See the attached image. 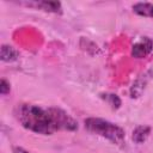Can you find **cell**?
I'll use <instances>...</instances> for the list:
<instances>
[{
  "instance_id": "cell-1",
  "label": "cell",
  "mask_w": 153,
  "mask_h": 153,
  "mask_svg": "<svg viewBox=\"0 0 153 153\" xmlns=\"http://www.w3.org/2000/svg\"><path fill=\"white\" fill-rule=\"evenodd\" d=\"M14 116L25 129L36 134L51 135L60 130L74 131L78 129L75 120L60 108L20 103L14 109Z\"/></svg>"
},
{
  "instance_id": "cell-2",
  "label": "cell",
  "mask_w": 153,
  "mask_h": 153,
  "mask_svg": "<svg viewBox=\"0 0 153 153\" xmlns=\"http://www.w3.org/2000/svg\"><path fill=\"white\" fill-rule=\"evenodd\" d=\"M84 124H85V128L90 133L102 136V137L111 141L112 143L122 145L124 142V137H126L124 130L121 127H118L106 120L98 118V117H88L84 121Z\"/></svg>"
},
{
  "instance_id": "cell-3",
  "label": "cell",
  "mask_w": 153,
  "mask_h": 153,
  "mask_svg": "<svg viewBox=\"0 0 153 153\" xmlns=\"http://www.w3.org/2000/svg\"><path fill=\"white\" fill-rule=\"evenodd\" d=\"M153 78V68L147 69L145 73H142L131 85L130 88V97L131 98H137L142 94V92L145 91L146 86L148 85V82L152 80Z\"/></svg>"
},
{
  "instance_id": "cell-4",
  "label": "cell",
  "mask_w": 153,
  "mask_h": 153,
  "mask_svg": "<svg viewBox=\"0 0 153 153\" xmlns=\"http://www.w3.org/2000/svg\"><path fill=\"white\" fill-rule=\"evenodd\" d=\"M153 49V41L149 37H142L137 42H135L131 47V55L135 59L146 57Z\"/></svg>"
},
{
  "instance_id": "cell-5",
  "label": "cell",
  "mask_w": 153,
  "mask_h": 153,
  "mask_svg": "<svg viewBox=\"0 0 153 153\" xmlns=\"http://www.w3.org/2000/svg\"><path fill=\"white\" fill-rule=\"evenodd\" d=\"M27 6H35L37 8H41L45 12H53V13H61L62 7L59 1H35V2H25Z\"/></svg>"
},
{
  "instance_id": "cell-6",
  "label": "cell",
  "mask_w": 153,
  "mask_h": 153,
  "mask_svg": "<svg viewBox=\"0 0 153 153\" xmlns=\"http://www.w3.org/2000/svg\"><path fill=\"white\" fill-rule=\"evenodd\" d=\"M133 11L141 17L153 18V4L151 2H136L133 5Z\"/></svg>"
},
{
  "instance_id": "cell-7",
  "label": "cell",
  "mask_w": 153,
  "mask_h": 153,
  "mask_svg": "<svg viewBox=\"0 0 153 153\" xmlns=\"http://www.w3.org/2000/svg\"><path fill=\"white\" fill-rule=\"evenodd\" d=\"M149 133H151V128L148 126H137L133 130V140L136 143H142L143 141H146Z\"/></svg>"
},
{
  "instance_id": "cell-8",
  "label": "cell",
  "mask_w": 153,
  "mask_h": 153,
  "mask_svg": "<svg viewBox=\"0 0 153 153\" xmlns=\"http://www.w3.org/2000/svg\"><path fill=\"white\" fill-rule=\"evenodd\" d=\"M17 57H18V51L13 47H10L6 44L1 47V60L2 61L10 62V61H14Z\"/></svg>"
},
{
  "instance_id": "cell-9",
  "label": "cell",
  "mask_w": 153,
  "mask_h": 153,
  "mask_svg": "<svg viewBox=\"0 0 153 153\" xmlns=\"http://www.w3.org/2000/svg\"><path fill=\"white\" fill-rule=\"evenodd\" d=\"M102 98H104L114 109H117V108H120V105H121V99L116 96V94H111V93H105V94H103L102 96Z\"/></svg>"
},
{
  "instance_id": "cell-10",
  "label": "cell",
  "mask_w": 153,
  "mask_h": 153,
  "mask_svg": "<svg viewBox=\"0 0 153 153\" xmlns=\"http://www.w3.org/2000/svg\"><path fill=\"white\" fill-rule=\"evenodd\" d=\"M8 92H10V84L5 79H1V82H0V93L2 96H5Z\"/></svg>"
},
{
  "instance_id": "cell-11",
  "label": "cell",
  "mask_w": 153,
  "mask_h": 153,
  "mask_svg": "<svg viewBox=\"0 0 153 153\" xmlns=\"http://www.w3.org/2000/svg\"><path fill=\"white\" fill-rule=\"evenodd\" d=\"M14 153H29V152L24 151V149L20 148V147H16V148H14Z\"/></svg>"
}]
</instances>
